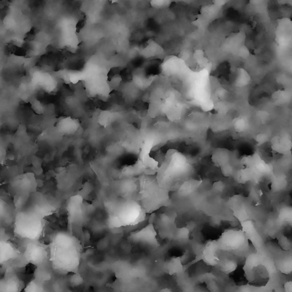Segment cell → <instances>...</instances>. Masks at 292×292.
<instances>
[{"label": "cell", "instance_id": "obj_11", "mask_svg": "<svg viewBox=\"0 0 292 292\" xmlns=\"http://www.w3.org/2000/svg\"><path fill=\"white\" fill-rule=\"evenodd\" d=\"M69 220L75 222L79 219L83 214V198L80 195H76L69 199L67 206Z\"/></svg>", "mask_w": 292, "mask_h": 292}, {"label": "cell", "instance_id": "obj_12", "mask_svg": "<svg viewBox=\"0 0 292 292\" xmlns=\"http://www.w3.org/2000/svg\"><path fill=\"white\" fill-rule=\"evenodd\" d=\"M20 252L10 242L1 240L0 242V262L2 264L11 260L16 259Z\"/></svg>", "mask_w": 292, "mask_h": 292}, {"label": "cell", "instance_id": "obj_21", "mask_svg": "<svg viewBox=\"0 0 292 292\" xmlns=\"http://www.w3.org/2000/svg\"><path fill=\"white\" fill-rule=\"evenodd\" d=\"M236 292H252V286H243L238 288Z\"/></svg>", "mask_w": 292, "mask_h": 292}, {"label": "cell", "instance_id": "obj_10", "mask_svg": "<svg viewBox=\"0 0 292 292\" xmlns=\"http://www.w3.org/2000/svg\"><path fill=\"white\" fill-rule=\"evenodd\" d=\"M274 263L276 269L285 275L292 273V252L290 250H283L282 253L277 254Z\"/></svg>", "mask_w": 292, "mask_h": 292}, {"label": "cell", "instance_id": "obj_7", "mask_svg": "<svg viewBox=\"0 0 292 292\" xmlns=\"http://www.w3.org/2000/svg\"><path fill=\"white\" fill-rule=\"evenodd\" d=\"M157 232L154 225L150 224L138 232H136L130 236L133 242L143 244L154 248L160 247L157 239Z\"/></svg>", "mask_w": 292, "mask_h": 292}, {"label": "cell", "instance_id": "obj_17", "mask_svg": "<svg viewBox=\"0 0 292 292\" xmlns=\"http://www.w3.org/2000/svg\"><path fill=\"white\" fill-rule=\"evenodd\" d=\"M218 265H219L221 271L226 274H230L235 271L238 267L237 262L232 258H226L223 260L220 259Z\"/></svg>", "mask_w": 292, "mask_h": 292}, {"label": "cell", "instance_id": "obj_1", "mask_svg": "<svg viewBox=\"0 0 292 292\" xmlns=\"http://www.w3.org/2000/svg\"><path fill=\"white\" fill-rule=\"evenodd\" d=\"M45 222L41 214L34 210H25L17 214L14 232L21 239L35 242L42 237Z\"/></svg>", "mask_w": 292, "mask_h": 292}, {"label": "cell", "instance_id": "obj_9", "mask_svg": "<svg viewBox=\"0 0 292 292\" xmlns=\"http://www.w3.org/2000/svg\"><path fill=\"white\" fill-rule=\"evenodd\" d=\"M51 246L68 248V249H73V248H79L81 249L80 242L75 236L70 233L66 232H59L54 236Z\"/></svg>", "mask_w": 292, "mask_h": 292}, {"label": "cell", "instance_id": "obj_19", "mask_svg": "<svg viewBox=\"0 0 292 292\" xmlns=\"http://www.w3.org/2000/svg\"><path fill=\"white\" fill-rule=\"evenodd\" d=\"M79 127L76 123L74 122H64L61 125V131L66 134H71L75 133Z\"/></svg>", "mask_w": 292, "mask_h": 292}, {"label": "cell", "instance_id": "obj_2", "mask_svg": "<svg viewBox=\"0 0 292 292\" xmlns=\"http://www.w3.org/2000/svg\"><path fill=\"white\" fill-rule=\"evenodd\" d=\"M81 249L60 248L50 246L49 261L51 268L58 272L79 273L81 262Z\"/></svg>", "mask_w": 292, "mask_h": 292}, {"label": "cell", "instance_id": "obj_6", "mask_svg": "<svg viewBox=\"0 0 292 292\" xmlns=\"http://www.w3.org/2000/svg\"><path fill=\"white\" fill-rule=\"evenodd\" d=\"M23 258L27 263L38 267L47 263L49 256L46 247L35 241L29 242L26 246Z\"/></svg>", "mask_w": 292, "mask_h": 292}, {"label": "cell", "instance_id": "obj_20", "mask_svg": "<svg viewBox=\"0 0 292 292\" xmlns=\"http://www.w3.org/2000/svg\"><path fill=\"white\" fill-rule=\"evenodd\" d=\"M252 292H272V287L268 284L264 286L254 287L252 286Z\"/></svg>", "mask_w": 292, "mask_h": 292}, {"label": "cell", "instance_id": "obj_16", "mask_svg": "<svg viewBox=\"0 0 292 292\" xmlns=\"http://www.w3.org/2000/svg\"><path fill=\"white\" fill-rule=\"evenodd\" d=\"M273 149L277 152L285 153L290 151L292 148V142L290 139H284L283 138H279L273 142Z\"/></svg>", "mask_w": 292, "mask_h": 292}, {"label": "cell", "instance_id": "obj_15", "mask_svg": "<svg viewBox=\"0 0 292 292\" xmlns=\"http://www.w3.org/2000/svg\"><path fill=\"white\" fill-rule=\"evenodd\" d=\"M46 264L37 267L35 272V279L42 283L49 280L52 276L50 267H48Z\"/></svg>", "mask_w": 292, "mask_h": 292}, {"label": "cell", "instance_id": "obj_13", "mask_svg": "<svg viewBox=\"0 0 292 292\" xmlns=\"http://www.w3.org/2000/svg\"><path fill=\"white\" fill-rule=\"evenodd\" d=\"M164 269L170 276L180 274L185 271L184 265L179 256H173L166 262Z\"/></svg>", "mask_w": 292, "mask_h": 292}, {"label": "cell", "instance_id": "obj_23", "mask_svg": "<svg viewBox=\"0 0 292 292\" xmlns=\"http://www.w3.org/2000/svg\"><path fill=\"white\" fill-rule=\"evenodd\" d=\"M160 292H173L171 289L168 288H165L164 289H162Z\"/></svg>", "mask_w": 292, "mask_h": 292}, {"label": "cell", "instance_id": "obj_4", "mask_svg": "<svg viewBox=\"0 0 292 292\" xmlns=\"http://www.w3.org/2000/svg\"><path fill=\"white\" fill-rule=\"evenodd\" d=\"M216 241L220 250L235 254L245 252L249 246L245 232L237 228L225 230Z\"/></svg>", "mask_w": 292, "mask_h": 292}, {"label": "cell", "instance_id": "obj_14", "mask_svg": "<svg viewBox=\"0 0 292 292\" xmlns=\"http://www.w3.org/2000/svg\"><path fill=\"white\" fill-rule=\"evenodd\" d=\"M229 158L230 155L227 150L217 149L213 152L212 161L217 167L223 168L228 165Z\"/></svg>", "mask_w": 292, "mask_h": 292}, {"label": "cell", "instance_id": "obj_22", "mask_svg": "<svg viewBox=\"0 0 292 292\" xmlns=\"http://www.w3.org/2000/svg\"><path fill=\"white\" fill-rule=\"evenodd\" d=\"M284 292H292V281H288L284 285Z\"/></svg>", "mask_w": 292, "mask_h": 292}, {"label": "cell", "instance_id": "obj_3", "mask_svg": "<svg viewBox=\"0 0 292 292\" xmlns=\"http://www.w3.org/2000/svg\"><path fill=\"white\" fill-rule=\"evenodd\" d=\"M108 220L111 228L137 224L143 217V209L138 203L125 201L118 203L112 209Z\"/></svg>", "mask_w": 292, "mask_h": 292}, {"label": "cell", "instance_id": "obj_18", "mask_svg": "<svg viewBox=\"0 0 292 292\" xmlns=\"http://www.w3.org/2000/svg\"><path fill=\"white\" fill-rule=\"evenodd\" d=\"M24 292H46L43 283L35 279L25 286Z\"/></svg>", "mask_w": 292, "mask_h": 292}, {"label": "cell", "instance_id": "obj_5", "mask_svg": "<svg viewBox=\"0 0 292 292\" xmlns=\"http://www.w3.org/2000/svg\"><path fill=\"white\" fill-rule=\"evenodd\" d=\"M219 250H220L216 240H209L198 250L197 253H196L195 259L190 263L184 265L185 271L192 265L200 261H204L207 265L209 266L217 265L220 261V258L217 255V252Z\"/></svg>", "mask_w": 292, "mask_h": 292}, {"label": "cell", "instance_id": "obj_8", "mask_svg": "<svg viewBox=\"0 0 292 292\" xmlns=\"http://www.w3.org/2000/svg\"><path fill=\"white\" fill-rule=\"evenodd\" d=\"M25 287L23 281L14 273H6L0 282V292H21Z\"/></svg>", "mask_w": 292, "mask_h": 292}]
</instances>
